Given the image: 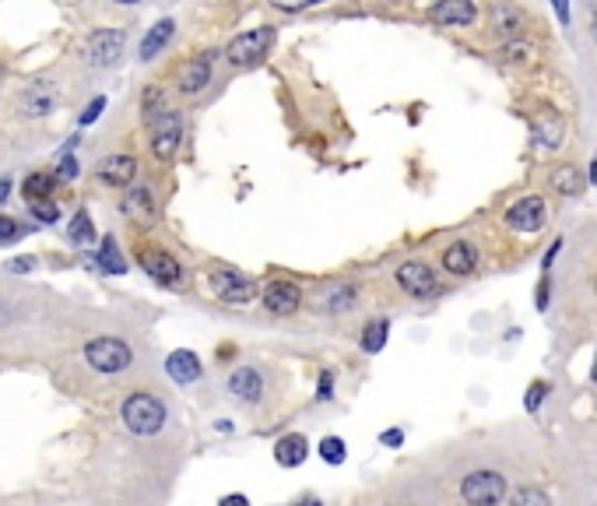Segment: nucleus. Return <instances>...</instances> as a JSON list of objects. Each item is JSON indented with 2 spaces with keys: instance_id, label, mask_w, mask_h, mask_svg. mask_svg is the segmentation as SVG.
Here are the masks:
<instances>
[{
  "instance_id": "obj_1",
  "label": "nucleus",
  "mask_w": 597,
  "mask_h": 506,
  "mask_svg": "<svg viewBox=\"0 0 597 506\" xmlns=\"http://www.w3.org/2000/svg\"><path fill=\"white\" fill-rule=\"evenodd\" d=\"M119 419H123V425H127L134 436H155L162 425H165V405H162L155 394L137 390V394H130V397L123 401Z\"/></svg>"
},
{
  "instance_id": "obj_2",
  "label": "nucleus",
  "mask_w": 597,
  "mask_h": 506,
  "mask_svg": "<svg viewBox=\"0 0 597 506\" xmlns=\"http://www.w3.org/2000/svg\"><path fill=\"white\" fill-rule=\"evenodd\" d=\"M84 359H88V366H92L95 373L113 377V373L130 370L134 352H130V345L119 341V337H92V341L84 345Z\"/></svg>"
},
{
  "instance_id": "obj_3",
  "label": "nucleus",
  "mask_w": 597,
  "mask_h": 506,
  "mask_svg": "<svg viewBox=\"0 0 597 506\" xmlns=\"http://www.w3.org/2000/svg\"><path fill=\"white\" fill-rule=\"evenodd\" d=\"M461 496L468 506H499L506 500V478L499 471H471L461 482Z\"/></svg>"
},
{
  "instance_id": "obj_4",
  "label": "nucleus",
  "mask_w": 597,
  "mask_h": 506,
  "mask_svg": "<svg viewBox=\"0 0 597 506\" xmlns=\"http://www.w3.org/2000/svg\"><path fill=\"white\" fill-rule=\"evenodd\" d=\"M275 46V29H253V32H242L229 42L225 57L233 67H257Z\"/></svg>"
},
{
  "instance_id": "obj_5",
  "label": "nucleus",
  "mask_w": 597,
  "mask_h": 506,
  "mask_svg": "<svg viewBox=\"0 0 597 506\" xmlns=\"http://www.w3.org/2000/svg\"><path fill=\"white\" fill-rule=\"evenodd\" d=\"M183 141V117L176 109H165L159 120L152 124V152L159 162H172L176 148Z\"/></svg>"
},
{
  "instance_id": "obj_6",
  "label": "nucleus",
  "mask_w": 597,
  "mask_h": 506,
  "mask_svg": "<svg viewBox=\"0 0 597 506\" xmlns=\"http://www.w3.org/2000/svg\"><path fill=\"white\" fill-rule=\"evenodd\" d=\"M211 289L222 302H250L257 295V282L236 267H218L211 271Z\"/></svg>"
},
{
  "instance_id": "obj_7",
  "label": "nucleus",
  "mask_w": 597,
  "mask_h": 506,
  "mask_svg": "<svg viewBox=\"0 0 597 506\" xmlns=\"http://www.w3.org/2000/svg\"><path fill=\"white\" fill-rule=\"evenodd\" d=\"M123 42L127 36L119 29H99L92 39H88V64L95 67H113L119 57H123Z\"/></svg>"
},
{
  "instance_id": "obj_8",
  "label": "nucleus",
  "mask_w": 597,
  "mask_h": 506,
  "mask_svg": "<svg viewBox=\"0 0 597 506\" xmlns=\"http://www.w3.org/2000/svg\"><path fill=\"white\" fill-rule=\"evenodd\" d=\"M506 225L517 232H538L545 225V197H538V194L520 197L517 205H510V211H506Z\"/></svg>"
},
{
  "instance_id": "obj_9",
  "label": "nucleus",
  "mask_w": 597,
  "mask_h": 506,
  "mask_svg": "<svg viewBox=\"0 0 597 506\" xmlns=\"http://www.w3.org/2000/svg\"><path fill=\"white\" fill-rule=\"evenodd\" d=\"M398 285L408 295L422 299V295L436 292V275H433V267L426 260H408V264L398 267Z\"/></svg>"
},
{
  "instance_id": "obj_10",
  "label": "nucleus",
  "mask_w": 597,
  "mask_h": 506,
  "mask_svg": "<svg viewBox=\"0 0 597 506\" xmlns=\"http://www.w3.org/2000/svg\"><path fill=\"white\" fill-rule=\"evenodd\" d=\"M141 267H145V275L152 278V282H162V285H176L180 278H183V267H180V260L172 257V253L165 250H141Z\"/></svg>"
},
{
  "instance_id": "obj_11",
  "label": "nucleus",
  "mask_w": 597,
  "mask_h": 506,
  "mask_svg": "<svg viewBox=\"0 0 597 506\" xmlns=\"http://www.w3.org/2000/svg\"><path fill=\"white\" fill-rule=\"evenodd\" d=\"M429 14H433V22L446 25V29H464L478 18V7L475 0H436L429 7Z\"/></svg>"
},
{
  "instance_id": "obj_12",
  "label": "nucleus",
  "mask_w": 597,
  "mask_h": 506,
  "mask_svg": "<svg viewBox=\"0 0 597 506\" xmlns=\"http://www.w3.org/2000/svg\"><path fill=\"white\" fill-rule=\"evenodd\" d=\"M299 302H303V292H299V285L288 282V278H278V282H271V285L264 289V306H268L275 317H292V313L299 310Z\"/></svg>"
},
{
  "instance_id": "obj_13",
  "label": "nucleus",
  "mask_w": 597,
  "mask_h": 506,
  "mask_svg": "<svg viewBox=\"0 0 597 506\" xmlns=\"http://www.w3.org/2000/svg\"><path fill=\"white\" fill-rule=\"evenodd\" d=\"M137 176V159L134 155H106L99 162V179L106 187H130Z\"/></svg>"
},
{
  "instance_id": "obj_14",
  "label": "nucleus",
  "mask_w": 597,
  "mask_h": 506,
  "mask_svg": "<svg viewBox=\"0 0 597 506\" xmlns=\"http://www.w3.org/2000/svg\"><path fill=\"white\" fill-rule=\"evenodd\" d=\"M207 84H211V53H200V57L183 64V71H180V92L183 95H200Z\"/></svg>"
},
{
  "instance_id": "obj_15",
  "label": "nucleus",
  "mask_w": 597,
  "mask_h": 506,
  "mask_svg": "<svg viewBox=\"0 0 597 506\" xmlns=\"http://www.w3.org/2000/svg\"><path fill=\"white\" fill-rule=\"evenodd\" d=\"M229 390L236 394L242 405H257L264 397V380L253 366H239L236 373L229 377Z\"/></svg>"
},
{
  "instance_id": "obj_16",
  "label": "nucleus",
  "mask_w": 597,
  "mask_h": 506,
  "mask_svg": "<svg viewBox=\"0 0 597 506\" xmlns=\"http://www.w3.org/2000/svg\"><path fill=\"white\" fill-rule=\"evenodd\" d=\"M443 267H446L450 275H457V278L471 275V271L478 267L475 243H468V240H461V243H450V247L443 250Z\"/></svg>"
},
{
  "instance_id": "obj_17",
  "label": "nucleus",
  "mask_w": 597,
  "mask_h": 506,
  "mask_svg": "<svg viewBox=\"0 0 597 506\" xmlns=\"http://www.w3.org/2000/svg\"><path fill=\"white\" fill-rule=\"evenodd\" d=\"M165 373L176 380V383H198L200 373H204V366H200V359L194 352H187V348H180V352H172L169 359H165Z\"/></svg>"
},
{
  "instance_id": "obj_18",
  "label": "nucleus",
  "mask_w": 597,
  "mask_h": 506,
  "mask_svg": "<svg viewBox=\"0 0 597 506\" xmlns=\"http://www.w3.org/2000/svg\"><path fill=\"white\" fill-rule=\"evenodd\" d=\"M306 458H310V443H306L303 432H288V436H281L275 443V461L281 467H299Z\"/></svg>"
},
{
  "instance_id": "obj_19",
  "label": "nucleus",
  "mask_w": 597,
  "mask_h": 506,
  "mask_svg": "<svg viewBox=\"0 0 597 506\" xmlns=\"http://www.w3.org/2000/svg\"><path fill=\"white\" fill-rule=\"evenodd\" d=\"M176 36V22L172 18H162L148 29V36L141 39V60H155L162 49L169 46V39Z\"/></svg>"
},
{
  "instance_id": "obj_20",
  "label": "nucleus",
  "mask_w": 597,
  "mask_h": 506,
  "mask_svg": "<svg viewBox=\"0 0 597 506\" xmlns=\"http://www.w3.org/2000/svg\"><path fill=\"white\" fill-rule=\"evenodd\" d=\"M123 214H130L134 222H141V225H148L152 218H155V201H152V190H130L127 197H123Z\"/></svg>"
},
{
  "instance_id": "obj_21",
  "label": "nucleus",
  "mask_w": 597,
  "mask_h": 506,
  "mask_svg": "<svg viewBox=\"0 0 597 506\" xmlns=\"http://www.w3.org/2000/svg\"><path fill=\"white\" fill-rule=\"evenodd\" d=\"M492 29H496L499 36H506L510 42H517L520 29H523V14L514 11V7H506V4H496V7H492Z\"/></svg>"
},
{
  "instance_id": "obj_22",
  "label": "nucleus",
  "mask_w": 597,
  "mask_h": 506,
  "mask_svg": "<svg viewBox=\"0 0 597 506\" xmlns=\"http://www.w3.org/2000/svg\"><path fill=\"white\" fill-rule=\"evenodd\" d=\"M22 109H25V117H46V113L53 109V92H49V88H32V92H25V95H22Z\"/></svg>"
},
{
  "instance_id": "obj_23",
  "label": "nucleus",
  "mask_w": 597,
  "mask_h": 506,
  "mask_svg": "<svg viewBox=\"0 0 597 506\" xmlns=\"http://www.w3.org/2000/svg\"><path fill=\"white\" fill-rule=\"evenodd\" d=\"M49 190H53V176H46V172H32V176H25V183H22V197H25L29 205L46 201Z\"/></svg>"
},
{
  "instance_id": "obj_24",
  "label": "nucleus",
  "mask_w": 597,
  "mask_h": 506,
  "mask_svg": "<svg viewBox=\"0 0 597 506\" xmlns=\"http://www.w3.org/2000/svg\"><path fill=\"white\" fill-rule=\"evenodd\" d=\"M99 267H102L106 275H123V271H127V260L119 257V247H117V240H113V236H106V240H102Z\"/></svg>"
},
{
  "instance_id": "obj_25",
  "label": "nucleus",
  "mask_w": 597,
  "mask_h": 506,
  "mask_svg": "<svg viewBox=\"0 0 597 506\" xmlns=\"http://www.w3.org/2000/svg\"><path fill=\"white\" fill-rule=\"evenodd\" d=\"M387 335H391V324L380 317V320H369L365 324V331H362V348L373 355V352H380L383 345H387Z\"/></svg>"
},
{
  "instance_id": "obj_26",
  "label": "nucleus",
  "mask_w": 597,
  "mask_h": 506,
  "mask_svg": "<svg viewBox=\"0 0 597 506\" xmlns=\"http://www.w3.org/2000/svg\"><path fill=\"white\" fill-rule=\"evenodd\" d=\"M552 187H556L558 194H569V197H576L580 190H584V179H580V172L569 166H562L552 172Z\"/></svg>"
},
{
  "instance_id": "obj_27",
  "label": "nucleus",
  "mask_w": 597,
  "mask_h": 506,
  "mask_svg": "<svg viewBox=\"0 0 597 506\" xmlns=\"http://www.w3.org/2000/svg\"><path fill=\"white\" fill-rule=\"evenodd\" d=\"M317 450L327 464H345V458H348V447H345V440H341V436H323Z\"/></svg>"
},
{
  "instance_id": "obj_28",
  "label": "nucleus",
  "mask_w": 597,
  "mask_h": 506,
  "mask_svg": "<svg viewBox=\"0 0 597 506\" xmlns=\"http://www.w3.org/2000/svg\"><path fill=\"white\" fill-rule=\"evenodd\" d=\"M67 232H71V240H75L78 247H88V243L95 240V229H92V218H88V211L81 208L78 214L71 218V229H67Z\"/></svg>"
},
{
  "instance_id": "obj_29",
  "label": "nucleus",
  "mask_w": 597,
  "mask_h": 506,
  "mask_svg": "<svg viewBox=\"0 0 597 506\" xmlns=\"http://www.w3.org/2000/svg\"><path fill=\"white\" fill-rule=\"evenodd\" d=\"M538 134L545 137L549 148H558V144H562V120H558L556 113H545V117L538 120Z\"/></svg>"
},
{
  "instance_id": "obj_30",
  "label": "nucleus",
  "mask_w": 597,
  "mask_h": 506,
  "mask_svg": "<svg viewBox=\"0 0 597 506\" xmlns=\"http://www.w3.org/2000/svg\"><path fill=\"white\" fill-rule=\"evenodd\" d=\"M549 390H552V387H549V380H534V383L527 387V397H523V408H527V412L534 415V412H538V408L545 405Z\"/></svg>"
},
{
  "instance_id": "obj_31",
  "label": "nucleus",
  "mask_w": 597,
  "mask_h": 506,
  "mask_svg": "<svg viewBox=\"0 0 597 506\" xmlns=\"http://www.w3.org/2000/svg\"><path fill=\"white\" fill-rule=\"evenodd\" d=\"M510 506H552V503H549V496H545L538 485H523V489L514 493Z\"/></svg>"
},
{
  "instance_id": "obj_32",
  "label": "nucleus",
  "mask_w": 597,
  "mask_h": 506,
  "mask_svg": "<svg viewBox=\"0 0 597 506\" xmlns=\"http://www.w3.org/2000/svg\"><path fill=\"white\" fill-rule=\"evenodd\" d=\"M159 106H162V92H159V88H148V92H145V102H141V109H145V120H148V126L155 124L162 113H165V109L159 113Z\"/></svg>"
},
{
  "instance_id": "obj_33",
  "label": "nucleus",
  "mask_w": 597,
  "mask_h": 506,
  "mask_svg": "<svg viewBox=\"0 0 597 506\" xmlns=\"http://www.w3.org/2000/svg\"><path fill=\"white\" fill-rule=\"evenodd\" d=\"M29 211H32V218L42 222V225H53V222L60 218V208H57L49 197H46V201H36V205H29Z\"/></svg>"
},
{
  "instance_id": "obj_34",
  "label": "nucleus",
  "mask_w": 597,
  "mask_h": 506,
  "mask_svg": "<svg viewBox=\"0 0 597 506\" xmlns=\"http://www.w3.org/2000/svg\"><path fill=\"white\" fill-rule=\"evenodd\" d=\"M352 306H356V289H352V285L330 292V310H334V313H348Z\"/></svg>"
},
{
  "instance_id": "obj_35",
  "label": "nucleus",
  "mask_w": 597,
  "mask_h": 506,
  "mask_svg": "<svg viewBox=\"0 0 597 506\" xmlns=\"http://www.w3.org/2000/svg\"><path fill=\"white\" fill-rule=\"evenodd\" d=\"M22 232H25V229H18V222H14V218L0 214V243H14Z\"/></svg>"
},
{
  "instance_id": "obj_36",
  "label": "nucleus",
  "mask_w": 597,
  "mask_h": 506,
  "mask_svg": "<svg viewBox=\"0 0 597 506\" xmlns=\"http://www.w3.org/2000/svg\"><path fill=\"white\" fill-rule=\"evenodd\" d=\"M323 0H271V7H278V11H288V14H295V11H306V7H317Z\"/></svg>"
},
{
  "instance_id": "obj_37",
  "label": "nucleus",
  "mask_w": 597,
  "mask_h": 506,
  "mask_svg": "<svg viewBox=\"0 0 597 506\" xmlns=\"http://www.w3.org/2000/svg\"><path fill=\"white\" fill-rule=\"evenodd\" d=\"M531 57V46L527 42H510L506 49H503V60H514V64H523Z\"/></svg>"
},
{
  "instance_id": "obj_38",
  "label": "nucleus",
  "mask_w": 597,
  "mask_h": 506,
  "mask_svg": "<svg viewBox=\"0 0 597 506\" xmlns=\"http://www.w3.org/2000/svg\"><path fill=\"white\" fill-rule=\"evenodd\" d=\"M102 109H106V99H95V102H92V106H88V109L81 113V124H95Z\"/></svg>"
},
{
  "instance_id": "obj_39",
  "label": "nucleus",
  "mask_w": 597,
  "mask_h": 506,
  "mask_svg": "<svg viewBox=\"0 0 597 506\" xmlns=\"http://www.w3.org/2000/svg\"><path fill=\"white\" fill-rule=\"evenodd\" d=\"M78 159H64L60 162V179H78Z\"/></svg>"
},
{
  "instance_id": "obj_40",
  "label": "nucleus",
  "mask_w": 597,
  "mask_h": 506,
  "mask_svg": "<svg viewBox=\"0 0 597 506\" xmlns=\"http://www.w3.org/2000/svg\"><path fill=\"white\" fill-rule=\"evenodd\" d=\"M330 390H334V377H330V373H320V390H317L320 401H330Z\"/></svg>"
},
{
  "instance_id": "obj_41",
  "label": "nucleus",
  "mask_w": 597,
  "mask_h": 506,
  "mask_svg": "<svg viewBox=\"0 0 597 506\" xmlns=\"http://www.w3.org/2000/svg\"><path fill=\"white\" fill-rule=\"evenodd\" d=\"M380 443H383V447H400V443H404V432H400V429H387V432L380 436Z\"/></svg>"
},
{
  "instance_id": "obj_42",
  "label": "nucleus",
  "mask_w": 597,
  "mask_h": 506,
  "mask_svg": "<svg viewBox=\"0 0 597 506\" xmlns=\"http://www.w3.org/2000/svg\"><path fill=\"white\" fill-rule=\"evenodd\" d=\"M552 7H556L558 22H562V25H569V0H552Z\"/></svg>"
},
{
  "instance_id": "obj_43",
  "label": "nucleus",
  "mask_w": 597,
  "mask_h": 506,
  "mask_svg": "<svg viewBox=\"0 0 597 506\" xmlns=\"http://www.w3.org/2000/svg\"><path fill=\"white\" fill-rule=\"evenodd\" d=\"M218 506H250V500H246L242 493H233V496H222Z\"/></svg>"
},
{
  "instance_id": "obj_44",
  "label": "nucleus",
  "mask_w": 597,
  "mask_h": 506,
  "mask_svg": "<svg viewBox=\"0 0 597 506\" xmlns=\"http://www.w3.org/2000/svg\"><path fill=\"white\" fill-rule=\"evenodd\" d=\"M558 250H562V240H556V243L549 247V253H545V260H541V267H545V271L552 267V260H556V253H558Z\"/></svg>"
},
{
  "instance_id": "obj_45",
  "label": "nucleus",
  "mask_w": 597,
  "mask_h": 506,
  "mask_svg": "<svg viewBox=\"0 0 597 506\" xmlns=\"http://www.w3.org/2000/svg\"><path fill=\"white\" fill-rule=\"evenodd\" d=\"M549 306V278H541V289H538V310Z\"/></svg>"
},
{
  "instance_id": "obj_46",
  "label": "nucleus",
  "mask_w": 597,
  "mask_h": 506,
  "mask_svg": "<svg viewBox=\"0 0 597 506\" xmlns=\"http://www.w3.org/2000/svg\"><path fill=\"white\" fill-rule=\"evenodd\" d=\"M7 271H32V260H7Z\"/></svg>"
},
{
  "instance_id": "obj_47",
  "label": "nucleus",
  "mask_w": 597,
  "mask_h": 506,
  "mask_svg": "<svg viewBox=\"0 0 597 506\" xmlns=\"http://www.w3.org/2000/svg\"><path fill=\"white\" fill-rule=\"evenodd\" d=\"M7 194H11V179H0V205L7 201Z\"/></svg>"
},
{
  "instance_id": "obj_48",
  "label": "nucleus",
  "mask_w": 597,
  "mask_h": 506,
  "mask_svg": "<svg viewBox=\"0 0 597 506\" xmlns=\"http://www.w3.org/2000/svg\"><path fill=\"white\" fill-rule=\"evenodd\" d=\"M292 506H323V503H320V500H313V496H310V500H299V503H292Z\"/></svg>"
},
{
  "instance_id": "obj_49",
  "label": "nucleus",
  "mask_w": 597,
  "mask_h": 506,
  "mask_svg": "<svg viewBox=\"0 0 597 506\" xmlns=\"http://www.w3.org/2000/svg\"><path fill=\"white\" fill-rule=\"evenodd\" d=\"M591 383H597V355H594V366H591Z\"/></svg>"
},
{
  "instance_id": "obj_50",
  "label": "nucleus",
  "mask_w": 597,
  "mask_h": 506,
  "mask_svg": "<svg viewBox=\"0 0 597 506\" xmlns=\"http://www.w3.org/2000/svg\"><path fill=\"white\" fill-rule=\"evenodd\" d=\"M591 179H594V183H597V159H594V162H591Z\"/></svg>"
},
{
  "instance_id": "obj_51",
  "label": "nucleus",
  "mask_w": 597,
  "mask_h": 506,
  "mask_svg": "<svg viewBox=\"0 0 597 506\" xmlns=\"http://www.w3.org/2000/svg\"><path fill=\"white\" fill-rule=\"evenodd\" d=\"M594 39H597V11H594Z\"/></svg>"
},
{
  "instance_id": "obj_52",
  "label": "nucleus",
  "mask_w": 597,
  "mask_h": 506,
  "mask_svg": "<svg viewBox=\"0 0 597 506\" xmlns=\"http://www.w3.org/2000/svg\"><path fill=\"white\" fill-rule=\"evenodd\" d=\"M117 4H137V0H117Z\"/></svg>"
}]
</instances>
